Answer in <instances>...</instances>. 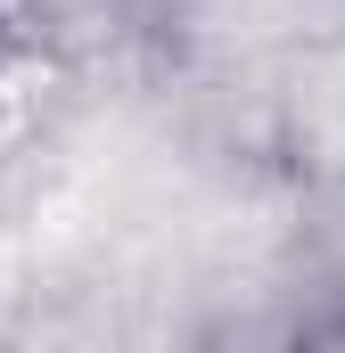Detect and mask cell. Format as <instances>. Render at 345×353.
<instances>
[{"mask_svg": "<svg viewBox=\"0 0 345 353\" xmlns=\"http://www.w3.org/2000/svg\"><path fill=\"white\" fill-rule=\"evenodd\" d=\"M8 58H17V41H8V25H0V66H8Z\"/></svg>", "mask_w": 345, "mask_h": 353, "instance_id": "obj_1", "label": "cell"}]
</instances>
